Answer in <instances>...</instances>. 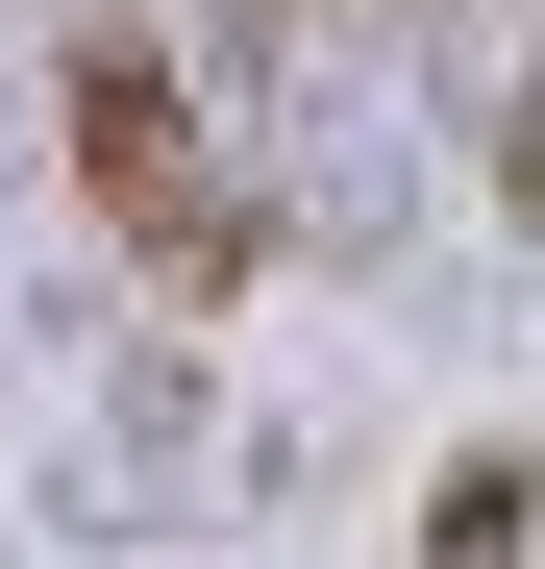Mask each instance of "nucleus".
Listing matches in <instances>:
<instances>
[{"label": "nucleus", "instance_id": "1", "mask_svg": "<svg viewBox=\"0 0 545 569\" xmlns=\"http://www.w3.org/2000/svg\"><path fill=\"white\" fill-rule=\"evenodd\" d=\"M50 124H75V199L149 248V298H174V322H199V298H248L272 199H248V149L199 124V74H174L149 26H75V50H50Z\"/></svg>", "mask_w": 545, "mask_h": 569}, {"label": "nucleus", "instance_id": "2", "mask_svg": "<svg viewBox=\"0 0 545 569\" xmlns=\"http://www.w3.org/2000/svg\"><path fill=\"white\" fill-rule=\"evenodd\" d=\"M422 569H545V470H521V446H446V496H422Z\"/></svg>", "mask_w": 545, "mask_h": 569}, {"label": "nucleus", "instance_id": "3", "mask_svg": "<svg viewBox=\"0 0 545 569\" xmlns=\"http://www.w3.org/2000/svg\"><path fill=\"white\" fill-rule=\"evenodd\" d=\"M224 26H248V50H272V26H323V0H224Z\"/></svg>", "mask_w": 545, "mask_h": 569}]
</instances>
